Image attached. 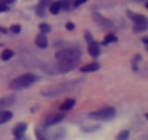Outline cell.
I'll return each mask as SVG.
<instances>
[{
  "label": "cell",
  "instance_id": "cell-20",
  "mask_svg": "<svg viewBox=\"0 0 148 140\" xmlns=\"http://www.w3.org/2000/svg\"><path fill=\"white\" fill-rule=\"evenodd\" d=\"M128 136H129V133H128V131H121V133L118 134V140H123V139H128Z\"/></svg>",
  "mask_w": 148,
  "mask_h": 140
},
{
  "label": "cell",
  "instance_id": "cell-17",
  "mask_svg": "<svg viewBox=\"0 0 148 140\" xmlns=\"http://www.w3.org/2000/svg\"><path fill=\"white\" fill-rule=\"evenodd\" d=\"M60 9H61V5H60V2H54V3H49V12H51V13L57 15V13L60 12Z\"/></svg>",
  "mask_w": 148,
  "mask_h": 140
},
{
  "label": "cell",
  "instance_id": "cell-22",
  "mask_svg": "<svg viewBox=\"0 0 148 140\" xmlns=\"http://www.w3.org/2000/svg\"><path fill=\"white\" fill-rule=\"evenodd\" d=\"M86 2H87V0H74V6L79 8L80 5H83V3H86Z\"/></svg>",
  "mask_w": 148,
  "mask_h": 140
},
{
  "label": "cell",
  "instance_id": "cell-11",
  "mask_svg": "<svg viewBox=\"0 0 148 140\" xmlns=\"http://www.w3.org/2000/svg\"><path fill=\"white\" fill-rule=\"evenodd\" d=\"M25 130H26V124L22 123V124H18L15 128H13V134L16 139H21L23 134H25Z\"/></svg>",
  "mask_w": 148,
  "mask_h": 140
},
{
  "label": "cell",
  "instance_id": "cell-6",
  "mask_svg": "<svg viewBox=\"0 0 148 140\" xmlns=\"http://www.w3.org/2000/svg\"><path fill=\"white\" fill-rule=\"evenodd\" d=\"M62 118H64V114H52V115H48V117L45 118L44 124H45V125H54L55 123L61 121Z\"/></svg>",
  "mask_w": 148,
  "mask_h": 140
},
{
  "label": "cell",
  "instance_id": "cell-23",
  "mask_svg": "<svg viewBox=\"0 0 148 140\" xmlns=\"http://www.w3.org/2000/svg\"><path fill=\"white\" fill-rule=\"evenodd\" d=\"M6 10H8V5L0 3V12H6Z\"/></svg>",
  "mask_w": 148,
  "mask_h": 140
},
{
  "label": "cell",
  "instance_id": "cell-4",
  "mask_svg": "<svg viewBox=\"0 0 148 140\" xmlns=\"http://www.w3.org/2000/svg\"><path fill=\"white\" fill-rule=\"evenodd\" d=\"M74 82L71 85H55V86H49V88H45L42 89L41 95L42 96H60L61 94H64L65 91H68L70 86H73Z\"/></svg>",
  "mask_w": 148,
  "mask_h": 140
},
{
  "label": "cell",
  "instance_id": "cell-25",
  "mask_svg": "<svg viewBox=\"0 0 148 140\" xmlns=\"http://www.w3.org/2000/svg\"><path fill=\"white\" fill-rule=\"evenodd\" d=\"M15 0H0V3H5V5H8V3H13Z\"/></svg>",
  "mask_w": 148,
  "mask_h": 140
},
{
  "label": "cell",
  "instance_id": "cell-8",
  "mask_svg": "<svg viewBox=\"0 0 148 140\" xmlns=\"http://www.w3.org/2000/svg\"><path fill=\"white\" fill-rule=\"evenodd\" d=\"M89 44V54L92 55V57H97L99 55V53H100V48H99V44L97 42H95V40H92V41H89L87 42Z\"/></svg>",
  "mask_w": 148,
  "mask_h": 140
},
{
  "label": "cell",
  "instance_id": "cell-14",
  "mask_svg": "<svg viewBox=\"0 0 148 140\" xmlns=\"http://www.w3.org/2000/svg\"><path fill=\"white\" fill-rule=\"evenodd\" d=\"M74 104H76V101H74L73 98H70V99H65V101L60 105V108H61L62 111H67V110H71V108L74 107Z\"/></svg>",
  "mask_w": 148,
  "mask_h": 140
},
{
  "label": "cell",
  "instance_id": "cell-2",
  "mask_svg": "<svg viewBox=\"0 0 148 140\" xmlns=\"http://www.w3.org/2000/svg\"><path fill=\"white\" fill-rule=\"evenodd\" d=\"M36 80L35 75L32 73H25V75H21L18 76L16 79H13L9 85L10 89H22V88H26V86H31L34 82Z\"/></svg>",
  "mask_w": 148,
  "mask_h": 140
},
{
  "label": "cell",
  "instance_id": "cell-24",
  "mask_svg": "<svg viewBox=\"0 0 148 140\" xmlns=\"http://www.w3.org/2000/svg\"><path fill=\"white\" fill-rule=\"evenodd\" d=\"M65 28H67V29H70V31H71V29H74V25H73V24H71V22H68V24H67V25H65Z\"/></svg>",
  "mask_w": 148,
  "mask_h": 140
},
{
  "label": "cell",
  "instance_id": "cell-5",
  "mask_svg": "<svg viewBox=\"0 0 148 140\" xmlns=\"http://www.w3.org/2000/svg\"><path fill=\"white\" fill-rule=\"evenodd\" d=\"M129 16L134 19V32H144L147 28H148V21L145 16L142 15H134L129 12Z\"/></svg>",
  "mask_w": 148,
  "mask_h": 140
},
{
  "label": "cell",
  "instance_id": "cell-10",
  "mask_svg": "<svg viewBox=\"0 0 148 140\" xmlns=\"http://www.w3.org/2000/svg\"><path fill=\"white\" fill-rule=\"evenodd\" d=\"M35 42H36V45L39 47V48H45L47 45H48V40H47V35L42 32V34H39L36 38H35Z\"/></svg>",
  "mask_w": 148,
  "mask_h": 140
},
{
  "label": "cell",
  "instance_id": "cell-1",
  "mask_svg": "<svg viewBox=\"0 0 148 140\" xmlns=\"http://www.w3.org/2000/svg\"><path fill=\"white\" fill-rule=\"evenodd\" d=\"M82 58V51L79 48H62L55 54V60H57V66L61 72H70L71 69L76 67V64L80 61Z\"/></svg>",
  "mask_w": 148,
  "mask_h": 140
},
{
  "label": "cell",
  "instance_id": "cell-16",
  "mask_svg": "<svg viewBox=\"0 0 148 140\" xmlns=\"http://www.w3.org/2000/svg\"><path fill=\"white\" fill-rule=\"evenodd\" d=\"M2 60H5V61H8V60H10L12 57H13V51L12 50H9V48H6V50H3L2 51Z\"/></svg>",
  "mask_w": 148,
  "mask_h": 140
},
{
  "label": "cell",
  "instance_id": "cell-13",
  "mask_svg": "<svg viewBox=\"0 0 148 140\" xmlns=\"http://www.w3.org/2000/svg\"><path fill=\"white\" fill-rule=\"evenodd\" d=\"M80 70H82V72H84V73H87V72H95V70H99V64H97V63H89V64L83 66Z\"/></svg>",
  "mask_w": 148,
  "mask_h": 140
},
{
  "label": "cell",
  "instance_id": "cell-3",
  "mask_svg": "<svg viewBox=\"0 0 148 140\" xmlns=\"http://www.w3.org/2000/svg\"><path fill=\"white\" fill-rule=\"evenodd\" d=\"M115 114H116L115 108H112V107H102V108L90 112V117L96 118V120H112L115 117Z\"/></svg>",
  "mask_w": 148,
  "mask_h": 140
},
{
  "label": "cell",
  "instance_id": "cell-7",
  "mask_svg": "<svg viewBox=\"0 0 148 140\" xmlns=\"http://www.w3.org/2000/svg\"><path fill=\"white\" fill-rule=\"evenodd\" d=\"M93 18H95V21H96L100 26H103V28H112V22H110L109 19H106V18L100 16L99 13H95V15H93Z\"/></svg>",
  "mask_w": 148,
  "mask_h": 140
},
{
  "label": "cell",
  "instance_id": "cell-9",
  "mask_svg": "<svg viewBox=\"0 0 148 140\" xmlns=\"http://www.w3.org/2000/svg\"><path fill=\"white\" fill-rule=\"evenodd\" d=\"M13 102H15V96L13 95H6L3 98H0V110H3V108L12 105Z\"/></svg>",
  "mask_w": 148,
  "mask_h": 140
},
{
  "label": "cell",
  "instance_id": "cell-12",
  "mask_svg": "<svg viewBox=\"0 0 148 140\" xmlns=\"http://www.w3.org/2000/svg\"><path fill=\"white\" fill-rule=\"evenodd\" d=\"M49 3H51V0H41L39 5H38V8H36L38 16H42V15H44V10H45V8H47Z\"/></svg>",
  "mask_w": 148,
  "mask_h": 140
},
{
  "label": "cell",
  "instance_id": "cell-21",
  "mask_svg": "<svg viewBox=\"0 0 148 140\" xmlns=\"http://www.w3.org/2000/svg\"><path fill=\"white\" fill-rule=\"evenodd\" d=\"M10 31H12L13 34H19V32H21V26H19V25H13V26L10 28Z\"/></svg>",
  "mask_w": 148,
  "mask_h": 140
},
{
  "label": "cell",
  "instance_id": "cell-26",
  "mask_svg": "<svg viewBox=\"0 0 148 140\" xmlns=\"http://www.w3.org/2000/svg\"><path fill=\"white\" fill-rule=\"evenodd\" d=\"M134 2H144V0H134Z\"/></svg>",
  "mask_w": 148,
  "mask_h": 140
},
{
  "label": "cell",
  "instance_id": "cell-18",
  "mask_svg": "<svg viewBox=\"0 0 148 140\" xmlns=\"http://www.w3.org/2000/svg\"><path fill=\"white\" fill-rule=\"evenodd\" d=\"M113 41H116V35L109 34V35L105 37V44H109V42H113Z\"/></svg>",
  "mask_w": 148,
  "mask_h": 140
},
{
  "label": "cell",
  "instance_id": "cell-15",
  "mask_svg": "<svg viewBox=\"0 0 148 140\" xmlns=\"http://www.w3.org/2000/svg\"><path fill=\"white\" fill-rule=\"evenodd\" d=\"M10 118H12V112L10 111H2L0 112V124L8 123Z\"/></svg>",
  "mask_w": 148,
  "mask_h": 140
},
{
  "label": "cell",
  "instance_id": "cell-19",
  "mask_svg": "<svg viewBox=\"0 0 148 140\" xmlns=\"http://www.w3.org/2000/svg\"><path fill=\"white\" fill-rule=\"evenodd\" d=\"M39 29H41L44 34H47V32H49V31H51L49 25H47V24H41V25H39Z\"/></svg>",
  "mask_w": 148,
  "mask_h": 140
}]
</instances>
